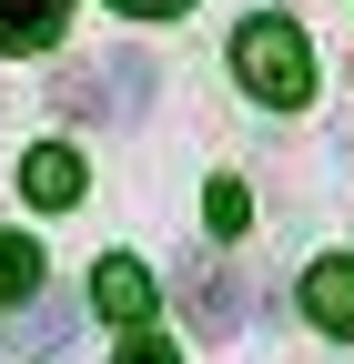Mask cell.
<instances>
[{
    "label": "cell",
    "mask_w": 354,
    "mask_h": 364,
    "mask_svg": "<svg viewBox=\"0 0 354 364\" xmlns=\"http://www.w3.org/2000/svg\"><path fill=\"white\" fill-rule=\"evenodd\" d=\"M233 71H243V91L263 112H294L304 91H314V41H304L284 11H263V21L233 31Z\"/></svg>",
    "instance_id": "6da1fadb"
},
{
    "label": "cell",
    "mask_w": 354,
    "mask_h": 364,
    "mask_svg": "<svg viewBox=\"0 0 354 364\" xmlns=\"http://www.w3.org/2000/svg\"><path fill=\"white\" fill-rule=\"evenodd\" d=\"M51 91H61L71 112H112V122H122V112L152 102V61L122 51V61H92V71H71V81H51Z\"/></svg>",
    "instance_id": "7a4b0ae2"
},
{
    "label": "cell",
    "mask_w": 354,
    "mask_h": 364,
    "mask_svg": "<svg viewBox=\"0 0 354 364\" xmlns=\"http://www.w3.org/2000/svg\"><path fill=\"white\" fill-rule=\"evenodd\" d=\"M92 304L112 314V324H122V334H142V324H152V314H162V284H152V273H142V263H132V253H112V263L92 273Z\"/></svg>",
    "instance_id": "3957f363"
},
{
    "label": "cell",
    "mask_w": 354,
    "mask_h": 364,
    "mask_svg": "<svg viewBox=\"0 0 354 364\" xmlns=\"http://www.w3.org/2000/svg\"><path fill=\"white\" fill-rule=\"evenodd\" d=\"M21 193H31L41 213H71L81 193H92V172H81V152H71V142H41V152L21 162Z\"/></svg>",
    "instance_id": "277c9868"
},
{
    "label": "cell",
    "mask_w": 354,
    "mask_h": 364,
    "mask_svg": "<svg viewBox=\"0 0 354 364\" xmlns=\"http://www.w3.org/2000/svg\"><path fill=\"white\" fill-rule=\"evenodd\" d=\"M304 314L354 344V263H344V253H334V263H304Z\"/></svg>",
    "instance_id": "5b68a950"
},
{
    "label": "cell",
    "mask_w": 354,
    "mask_h": 364,
    "mask_svg": "<svg viewBox=\"0 0 354 364\" xmlns=\"http://www.w3.org/2000/svg\"><path fill=\"white\" fill-rule=\"evenodd\" d=\"M81 324H71V294H31L21 304V324H11V354H61Z\"/></svg>",
    "instance_id": "8992f818"
},
{
    "label": "cell",
    "mask_w": 354,
    "mask_h": 364,
    "mask_svg": "<svg viewBox=\"0 0 354 364\" xmlns=\"http://www.w3.org/2000/svg\"><path fill=\"white\" fill-rule=\"evenodd\" d=\"M71 0H0V51H51Z\"/></svg>",
    "instance_id": "52a82bcc"
},
{
    "label": "cell",
    "mask_w": 354,
    "mask_h": 364,
    "mask_svg": "<svg viewBox=\"0 0 354 364\" xmlns=\"http://www.w3.org/2000/svg\"><path fill=\"white\" fill-rule=\"evenodd\" d=\"M193 324L203 334H233L243 324V273H213V263L193 273Z\"/></svg>",
    "instance_id": "ba28073f"
},
{
    "label": "cell",
    "mask_w": 354,
    "mask_h": 364,
    "mask_svg": "<svg viewBox=\"0 0 354 364\" xmlns=\"http://www.w3.org/2000/svg\"><path fill=\"white\" fill-rule=\"evenodd\" d=\"M41 294V243L31 233H0V314H21Z\"/></svg>",
    "instance_id": "9c48e42d"
},
{
    "label": "cell",
    "mask_w": 354,
    "mask_h": 364,
    "mask_svg": "<svg viewBox=\"0 0 354 364\" xmlns=\"http://www.w3.org/2000/svg\"><path fill=\"white\" fill-rule=\"evenodd\" d=\"M203 223H213V243H233L253 223V193H243V182H203Z\"/></svg>",
    "instance_id": "30bf717a"
},
{
    "label": "cell",
    "mask_w": 354,
    "mask_h": 364,
    "mask_svg": "<svg viewBox=\"0 0 354 364\" xmlns=\"http://www.w3.org/2000/svg\"><path fill=\"white\" fill-rule=\"evenodd\" d=\"M112 364H183V354L162 344V324H142V334H122V354H112Z\"/></svg>",
    "instance_id": "8fae6325"
},
{
    "label": "cell",
    "mask_w": 354,
    "mask_h": 364,
    "mask_svg": "<svg viewBox=\"0 0 354 364\" xmlns=\"http://www.w3.org/2000/svg\"><path fill=\"white\" fill-rule=\"evenodd\" d=\"M112 11H122V21H183L193 0H112Z\"/></svg>",
    "instance_id": "7c38bea8"
}]
</instances>
